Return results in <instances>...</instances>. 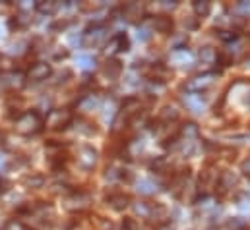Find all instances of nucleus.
Returning <instances> with one entry per match:
<instances>
[{"instance_id":"39","label":"nucleus","mask_w":250,"mask_h":230,"mask_svg":"<svg viewBox=\"0 0 250 230\" xmlns=\"http://www.w3.org/2000/svg\"><path fill=\"white\" fill-rule=\"evenodd\" d=\"M175 6H177L175 2H169V0H161V8H171V10H173Z\"/></svg>"},{"instance_id":"42","label":"nucleus","mask_w":250,"mask_h":230,"mask_svg":"<svg viewBox=\"0 0 250 230\" xmlns=\"http://www.w3.org/2000/svg\"><path fill=\"white\" fill-rule=\"evenodd\" d=\"M0 163H2V157H0Z\"/></svg>"},{"instance_id":"41","label":"nucleus","mask_w":250,"mask_h":230,"mask_svg":"<svg viewBox=\"0 0 250 230\" xmlns=\"http://www.w3.org/2000/svg\"><path fill=\"white\" fill-rule=\"evenodd\" d=\"M2 37H4V27L0 25V39H2Z\"/></svg>"},{"instance_id":"13","label":"nucleus","mask_w":250,"mask_h":230,"mask_svg":"<svg viewBox=\"0 0 250 230\" xmlns=\"http://www.w3.org/2000/svg\"><path fill=\"white\" fill-rule=\"evenodd\" d=\"M123 14H125V18H128L130 21H136L138 18H142V6L138 2H128V4H125V8H123Z\"/></svg>"},{"instance_id":"14","label":"nucleus","mask_w":250,"mask_h":230,"mask_svg":"<svg viewBox=\"0 0 250 230\" xmlns=\"http://www.w3.org/2000/svg\"><path fill=\"white\" fill-rule=\"evenodd\" d=\"M219 188H221V192H229L235 184H237V176L231 172V171H225V172H221L219 176Z\"/></svg>"},{"instance_id":"23","label":"nucleus","mask_w":250,"mask_h":230,"mask_svg":"<svg viewBox=\"0 0 250 230\" xmlns=\"http://www.w3.org/2000/svg\"><path fill=\"white\" fill-rule=\"evenodd\" d=\"M23 76L20 74V72H10V74H6V79H4V83L8 85V87H21L23 85V79H21Z\"/></svg>"},{"instance_id":"38","label":"nucleus","mask_w":250,"mask_h":230,"mask_svg":"<svg viewBox=\"0 0 250 230\" xmlns=\"http://www.w3.org/2000/svg\"><path fill=\"white\" fill-rule=\"evenodd\" d=\"M243 227H245V225H243L241 221H237V219H235V221H229V229L231 230H241Z\"/></svg>"},{"instance_id":"6","label":"nucleus","mask_w":250,"mask_h":230,"mask_svg":"<svg viewBox=\"0 0 250 230\" xmlns=\"http://www.w3.org/2000/svg\"><path fill=\"white\" fill-rule=\"evenodd\" d=\"M128 49H130V41H128L126 33H117V35L107 43L105 53H107L109 57H113V55H117V53H126Z\"/></svg>"},{"instance_id":"5","label":"nucleus","mask_w":250,"mask_h":230,"mask_svg":"<svg viewBox=\"0 0 250 230\" xmlns=\"http://www.w3.org/2000/svg\"><path fill=\"white\" fill-rule=\"evenodd\" d=\"M78 163L85 169V171H91L95 165H97V151L89 145H82L78 149Z\"/></svg>"},{"instance_id":"31","label":"nucleus","mask_w":250,"mask_h":230,"mask_svg":"<svg viewBox=\"0 0 250 230\" xmlns=\"http://www.w3.org/2000/svg\"><path fill=\"white\" fill-rule=\"evenodd\" d=\"M123 176H125L123 171H121V169H115V167H113V169H109L107 174H105V178H107V180H111V182H113V180H117V178H123Z\"/></svg>"},{"instance_id":"21","label":"nucleus","mask_w":250,"mask_h":230,"mask_svg":"<svg viewBox=\"0 0 250 230\" xmlns=\"http://www.w3.org/2000/svg\"><path fill=\"white\" fill-rule=\"evenodd\" d=\"M76 64H78V68H82V70L89 72V70H93V68H95V58L89 57V55H80V57L76 58Z\"/></svg>"},{"instance_id":"8","label":"nucleus","mask_w":250,"mask_h":230,"mask_svg":"<svg viewBox=\"0 0 250 230\" xmlns=\"http://www.w3.org/2000/svg\"><path fill=\"white\" fill-rule=\"evenodd\" d=\"M83 35H85V43L95 47V45H99V43L105 39V35H107V27H105L103 23H93Z\"/></svg>"},{"instance_id":"26","label":"nucleus","mask_w":250,"mask_h":230,"mask_svg":"<svg viewBox=\"0 0 250 230\" xmlns=\"http://www.w3.org/2000/svg\"><path fill=\"white\" fill-rule=\"evenodd\" d=\"M225 139L227 141H233V143H250V134H239V132H235V134H227L225 135Z\"/></svg>"},{"instance_id":"17","label":"nucleus","mask_w":250,"mask_h":230,"mask_svg":"<svg viewBox=\"0 0 250 230\" xmlns=\"http://www.w3.org/2000/svg\"><path fill=\"white\" fill-rule=\"evenodd\" d=\"M192 8H194V14H196L198 18H206V16H209V12H211V2H208V0H196V2L192 4Z\"/></svg>"},{"instance_id":"3","label":"nucleus","mask_w":250,"mask_h":230,"mask_svg":"<svg viewBox=\"0 0 250 230\" xmlns=\"http://www.w3.org/2000/svg\"><path fill=\"white\" fill-rule=\"evenodd\" d=\"M72 124V113L66 109H59V111H51V115L47 116V126L51 130H62L66 126Z\"/></svg>"},{"instance_id":"25","label":"nucleus","mask_w":250,"mask_h":230,"mask_svg":"<svg viewBox=\"0 0 250 230\" xmlns=\"http://www.w3.org/2000/svg\"><path fill=\"white\" fill-rule=\"evenodd\" d=\"M159 118H161L163 122H175V120H179V111H177L175 107H163Z\"/></svg>"},{"instance_id":"10","label":"nucleus","mask_w":250,"mask_h":230,"mask_svg":"<svg viewBox=\"0 0 250 230\" xmlns=\"http://www.w3.org/2000/svg\"><path fill=\"white\" fill-rule=\"evenodd\" d=\"M103 74H105L107 77H111V79H117V77H121V74H123V64H121L119 60H109V62L103 66Z\"/></svg>"},{"instance_id":"32","label":"nucleus","mask_w":250,"mask_h":230,"mask_svg":"<svg viewBox=\"0 0 250 230\" xmlns=\"http://www.w3.org/2000/svg\"><path fill=\"white\" fill-rule=\"evenodd\" d=\"M23 47H25V43H23V41H18V43H14L10 49H12V53H16V55H21V53L25 51Z\"/></svg>"},{"instance_id":"35","label":"nucleus","mask_w":250,"mask_h":230,"mask_svg":"<svg viewBox=\"0 0 250 230\" xmlns=\"http://www.w3.org/2000/svg\"><path fill=\"white\" fill-rule=\"evenodd\" d=\"M99 229L101 230H113V223L107 219H99Z\"/></svg>"},{"instance_id":"30","label":"nucleus","mask_w":250,"mask_h":230,"mask_svg":"<svg viewBox=\"0 0 250 230\" xmlns=\"http://www.w3.org/2000/svg\"><path fill=\"white\" fill-rule=\"evenodd\" d=\"M149 37H151V27H149V25H142V27H140V31H138V39L147 41Z\"/></svg>"},{"instance_id":"37","label":"nucleus","mask_w":250,"mask_h":230,"mask_svg":"<svg viewBox=\"0 0 250 230\" xmlns=\"http://www.w3.org/2000/svg\"><path fill=\"white\" fill-rule=\"evenodd\" d=\"M136 229V223L132 221V219H125V223H123V230H134Z\"/></svg>"},{"instance_id":"34","label":"nucleus","mask_w":250,"mask_h":230,"mask_svg":"<svg viewBox=\"0 0 250 230\" xmlns=\"http://www.w3.org/2000/svg\"><path fill=\"white\" fill-rule=\"evenodd\" d=\"M18 8H20L21 12H27V10L35 8V4H33V2H27V0H23V2H20V4H18Z\"/></svg>"},{"instance_id":"22","label":"nucleus","mask_w":250,"mask_h":230,"mask_svg":"<svg viewBox=\"0 0 250 230\" xmlns=\"http://www.w3.org/2000/svg\"><path fill=\"white\" fill-rule=\"evenodd\" d=\"M200 60H202V64H215L217 62V53L211 47H204L200 51Z\"/></svg>"},{"instance_id":"12","label":"nucleus","mask_w":250,"mask_h":230,"mask_svg":"<svg viewBox=\"0 0 250 230\" xmlns=\"http://www.w3.org/2000/svg\"><path fill=\"white\" fill-rule=\"evenodd\" d=\"M171 60H173V64H177V66H190V64H192V55L188 53L187 49H177V51L171 55Z\"/></svg>"},{"instance_id":"40","label":"nucleus","mask_w":250,"mask_h":230,"mask_svg":"<svg viewBox=\"0 0 250 230\" xmlns=\"http://www.w3.org/2000/svg\"><path fill=\"white\" fill-rule=\"evenodd\" d=\"M155 230H173V227H171L169 223H163V225H159V227H157Z\"/></svg>"},{"instance_id":"28","label":"nucleus","mask_w":250,"mask_h":230,"mask_svg":"<svg viewBox=\"0 0 250 230\" xmlns=\"http://www.w3.org/2000/svg\"><path fill=\"white\" fill-rule=\"evenodd\" d=\"M2 230H27V229H25V225H23L21 221H18V219H10V221L2 227Z\"/></svg>"},{"instance_id":"11","label":"nucleus","mask_w":250,"mask_h":230,"mask_svg":"<svg viewBox=\"0 0 250 230\" xmlns=\"http://www.w3.org/2000/svg\"><path fill=\"white\" fill-rule=\"evenodd\" d=\"M107 203H109L115 211H123V209H126V207L130 205V197L125 195V193H115V195H111V197L107 199Z\"/></svg>"},{"instance_id":"9","label":"nucleus","mask_w":250,"mask_h":230,"mask_svg":"<svg viewBox=\"0 0 250 230\" xmlns=\"http://www.w3.org/2000/svg\"><path fill=\"white\" fill-rule=\"evenodd\" d=\"M132 209L136 215H140L142 219H151L155 215V207L151 203H146V201H138V203H132Z\"/></svg>"},{"instance_id":"29","label":"nucleus","mask_w":250,"mask_h":230,"mask_svg":"<svg viewBox=\"0 0 250 230\" xmlns=\"http://www.w3.org/2000/svg\"><path fill=\"white\" fill-rule=\"evenodd\" d=\"M219 39H221V41H225V43L229 45V43L237 41V39H239V35H237V33H231V31H219Z\"/></svg>"},{"instance_id":"4","label":"nucleus","mask_w":250,"mask_h":230,"mask_svg":"<svg viewBox=\"0 0 250 230\" xmlns=\"http://www.w3.org/2000/svg\"><path fill=\"white\" fill-rule=\"evenodd\" d=\"M215 79V74L213 72H206V74H200V76H194L192 79L187 81V89L190 93H200L202 89H208Z\"/></svg>"},{"instance_id":"19","label":"nucleus","mask_w":250,"mask_h":230,"mask_svg":"<svg viewBox=\"0 0 250 230\" xmlns=\"http://www.w3.org/2000/svg\"><path fill=\"white\" fill-rule=\"evenodd\" d=\"M155 190H157V186H155V182L149 180V178H142V180L138 182V192L144 193V195H151V193H155Z\"/></svg>"},{"instance_id":"16","label":"nucleus","mask_w":250,"mask_h":230,"mask_svg":"<svg viewBox=\"0 0 250 230\" xmlns=\"http://www.w3.org/2000/svg\"><path fill=\"white\" fill-rule=\"evenodd\" d=\"M181 135H183L187 141H194V139L200 135V128H198L194 122H187V124L183 126V130H181Z\"/></svg>"},{"instance_id":"2","label":"nucleus","mask_w":250,"mask_h":230,"mask_svg":"<svg viewBox=\"0 0 250 230\" xmlns=\"http://www.w3.org/2000/svg\"><path fill=\"white\" fill-rule=\"evenodd\" d=\"M89 203H91V197L87 193H83V192H72L64 199V207L68 211H83V209L89 207Z\"/></svg>"},{"instance_id":"18","label":"nucleus","mask_w":250,"mask_h":230,"mask_svg":"<svg viewBox=\"0 0 250 230\" xmlns=\"http://www.w3.org/2000/svg\"><path fill=\"white\" fill-rule=\"evenodd\" d=\"M185 103L188 105V109L192 111V113H196V115H200L202 111H204V101L200 99V97H196L194 93H190L185 97Z\"/></svg>"},{"instance_id":"7","label":"nucleus","mask_w":250,"mask_h":230,"mask_svg":"<svg viewBox=\"0 0 250 230\" xmlns=\"http://www.w3.org/2000/svg\"><path fill=\"white\" fill-rule=\"evenodd\" d=\"M51 74H53L51 64H47V62H35V64L29 68L27 77H29L31 81H43V79H47Z\"/></svg>"},{"instance_id":"24","label":"nucleus","mask_w":250,"mask_h":230,"mask_svg":"<svg viewBox=\"0 0 250 230\" xmlns=\"http://www.w3.org/2000/svg\"><path fill=\"white\" fill-rule=\"evenodd\" d=\"M45 184V178L41 174H29L23 178V186L25 188H41Z\"/></svg>"},{"instance_id":"20","label":"nucleus","mask_w":250,"mask_h":230,"mask_svg":"<svg viewBox=\"0 0 250 230\" xmlns=\"http://www.w3.org/2000/svg\"><path fill=\"white\" fill-rule=\"evenodd\" d=\"M35 8H37V12L51 16V14H55V12H57L59 4H57V2H51V0H41V2H37V4H35Z\"/></svg>"},{"instance_id":"36","label":"nucleus","mask_w":250,"mask_h":230,"mask_svg":"<svg viewBox=\"0 0 250 230\" xmlns=\"http://www.w3.org/2000/svg\"><path fill=\"white\" fill-rule=\"evenodd\" d=\"M237 8H239V10L243 12V14H247V16H249V14H250V2H247V0H243V2H239V6H237Z\"/></svg>"},{"instance_id":"33","label":"nucleus","mask_w":250,"mask_h":230,"mask_svg":"<svg viewBox=\"0 0 250 230\" xmlns=\"http://www.w3.org/2000/svg\"><path fill=\"white\" fill-rule=\"evenodd\" d=\"M241 172L250 178V157H249V159H245V161L241 163Z\"/></svg>"},{"instance_id":"1","label":"nucleus","mask_w":250,"mask_h":230,"mask_svg":"<svg viewBox=\"0 0 250 230\" xmlns=\"http://www.w3.org/2000/svg\"><path fill=\"white\" fill-rule=\"evenodd\" d=\"M14 128L20 135H35L43 130V120L37 113L29 111V113H23L14 122Z\"/></svg>"},{"instance_id":"27","label":"nucleus","mask_w":250,"mask_h":230,"mask_svg":"<svg viewBox=\"0 0 250 230\" xmlns=\"http://www.w3.org/2000/svg\"><path fill=\"white\" fill-rule=\"evenodd\" d=\"M95 107H97V97H93V95H87L85 99L80 101V109L82 111H93Z\"/></svg>"},{"instance_id":"15","label":"nucleus","mask_w":250,"mask_h":230,"mask_svg":"<svg viewBox=\"0 0 250 230\" xmlns=\"http://www.w3.org/2000/svg\"><path fill=\"white\" fill-rule=\"evenodd\" d=\"M155 31H159V33H169L171 31V27H173V21H171V18H165V16H157L155 19H153V25H151Z\"/></svg>"}]
</instances>
